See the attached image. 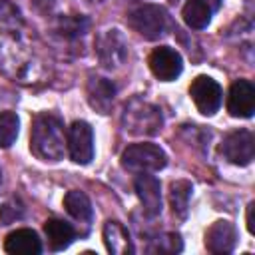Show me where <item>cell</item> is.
<instances>
[{
    "instance_id": "cell-7",
    "label": "cell",
    "mask_w": 255,
    "mask_h": 255,
    "mask_svg": "<svg viewBox=\"0 0 255 255\" xmlns=\"http://www.w3.org/2000/svg\"><path fill=\"white\" fill-rule=\"evenodd\" d=\"M253 149H255V139L253 133L247 129H237L227 133L221 143L223 157L235 165H249L253 159Z\"/></svg>"
},
{
    "instance_id": "cell-2",
    "label": "cell",
    "mask_w": 255,
    "mask_h": 255,
    "mask_svg": "<svg viewBox=\"0 0 255 255\" xmlns=\"http://www.w3.org/2000/svg\"><path fill=\"white\" fill-rule=\"evenodd\" d=\"M167 163L165 151L155 143H133L128 145L122 153V165L128 171L151 173L163 169Z\"/></svg>"
},
{
    "instance_id": "cell-22",
    "label": "cell",
    "mask_w": 255,
    "mask_h": 255,
    "mask_svg": "<svg viewBox=\"0 0 255 255\" xmlns=\"http://www.w3.org/2000/svg\"><path fill=\"white\" fill-rule=\"evenodd\" d=\"M60 30L66 36H82L88 30V20L82 16H64L60 20Z\"/></svg>"
},
{
    "instance_id": "cell-25",
    "label": "cell",
    "mask_w": 255,
    "mask_h": 255,
    "mask_svg": "<svg viewBox=\"0 0 255 255\" xmlns=\"http://www.w3.org/2000/svg\"><path fill=\"white\" fill-rule=\"evenodd\" d=\"M253 207H255V203L251 201V203L247 205V229H249V233H255V223H253Z\"/></svg>"
},
{
    "instance_id": "cell-10",
    "label": "cell",
    "mask_w": 255,
    "mask_h": 255,
    "mask_svg": "<svg viewBox=\"0 0 255 255\" xmlns=\"http://www.w3.org/2000/svg\"><path fill=\"white\" fill-rule=\"evenodd\" d=\"M227 112L233 118H251L255 112V88L247 80H237L229 88Z\"/></svg>"
},
{
    "instance_id": "cell-13",
    "label": "cell",
    "mask_w": 255,
    "mask_h": 255,
    "mask_svg": "<svg viewBox=\"0 0 255 255\" xmlns=\"http://www.w3.org/2000/svg\"><path fill=\"white\" fill-rule=\"evenodd\" d=\"M4 251L12 255H38L42 251V243L32 229H16L6 235L4 241Z\"/></svg>"
},
{
    "instance_id": "cell-4",
    "label": "cell",
    "mask_w": 255,
    "mask_h": 255,
    "mask_svg": "<svg viewBox=\"0 0 255 255\" xmlns=\"http://www.w3.org/2000/svg\"><path fill=\"white\" fill-rule=\"evenodd\" d=\"M129 24L145 40H157L165 32L167 16H165V10L161 6L145 4V6L135 8L129 14Z\"/></svg>"
},
{
    "instance_id": "cell-15",
    "label": "cell",
    "mask_w": 255,
    "mask_h": 255,
    "mask_svg": "<svg viewBox=\"0 0 255 255\" xmlns=\"http://www.w3.org/2000/svg\"><path fill=\"white\" fill-rule=\"evenodd\" d=\"M104 243H106L108 251L114 253V255L133 253V245H131L129 233L118 221H106V225H104Z\"/></svg>"
},
{
    "instance_id": "cell-5",
    "label": "cell",
    "mask_w": 255,
    "mask_h": 255,
    "mask_svg": "<svg viewBox=\"0 0 255 255\" xmlns=\"http://www.w3.org/2000/svg\"><path fill=\"white\" fill-rule=\"evenodd\" d=\"M189 96L203 116H213L223 100L221 86L209 76H197L189 86Z\"/></svg>"
},
{
    "instance_id": "cell-19",
    "label": "cell",
    "mask_w": 255,
    "mask_h": 255,
    "mask_svg": "<svg viewBox=\"0 0 255 255\" xmlns=\"http://www.w3.org/2000/svg\"><path fill=\"white\" fill-rule=\"evenodd\" d=\"M64 207L78 221H90L92 219V203L84 191H76V189L68 191L64 197Z\"/></svg>"
},
{
    "instance_id": "cell-27",
    "label": "cell",
    "mask_w": 255,
    "mask_h": 255,
    "mask_svg": "<svg viewBox=\"0 0 255 255\" xmlns=\"http://www.w3.org/2000/svg\"><path fill=\"white\" fill-rule=\"evenodd\" d=\"M0 175H2V173H0Z\"/></svg>"
},
{
    "instance_id": "cell-14",
    "label": "cell",
    "mask_w": 255,
    "mask_h": 255,
    "mask_svg": "<svg viewBox=\"0 0 255 255\" xmlns=\"http://www.w3.org/2000/svg\"><path fill=\"white\" fill-rule=\"evenodd\" d=\"M116 96V88L112 82H108L106 78H90L88 82V102L94 110H98L100 114H108L112 108Z\"/></svg>"
},
{
    "instance_id": "cell-21",
    "label": "cell",
    "mask_w": 255,
    "mask_h": 255,
    "mask_svg": "<svg viewBox=\"0 0 255 255\" xmlns=\"http://www.w3.org/2000/svg\"><path fill=\"white\" fill-rule=\"evenodd\" d=\"M181 249H183V243L177 233H163L161 237L155 239V245L151 247V251H157V253H179Z\"/></svg>"
},
{
    "instance_id": "cell-18",
    "label": "cell",
    "mask_w": 255,
    "mask_h": 255,
    "mask_svg": "<svg viewBox=\"0 0 255 255\" xmlns=\"http://www.w3.org/2000/svg\"><path fill=\"white\" fill-rule=\"evenodd\" d=\"M183 22L193 30H203L211 20V8L205 0H187L181 10Z\"/></svg>"
},
{
    "instance_id": "cell-17",
    "label": "cell",
    "mask_w": 255,
    "mask_h": 255,
    "mask_svg": "<svg viewBox=\"0 0 255 255\" xmlns=\"http://www.w3.org/2000/svg\"><path fill=\"white\" fill-rule=\"evenodd\" d=\"M193 185L187 179H177L169 185V205L175 217L185 219L187 209H189V197H191Z\"/></svg>"
},
{
    "instance_id": "cell-8",
    "label": "cell",
    "mask_w": 255,
    "mask_h": 255,
    "mask_svg": "<svg viewBox=\"0 0 255 255\" xmlns=\"http://www.w3.org/2000/svg\"><path fill=\"white\" fill-rule=\"evenodd\" d=\"M68 149H70V157L76 163L86 165L92 161V157H94V131H92L88 122H74L70 126Z\"/></svg>"
},
{
    "instance_id": "cell-20",
    "label": "cell",
    "mask_w": 255,
    "mask_h": 255,
    "mask_svg": "<svg viewBox=\"0 0 255 255\" xmlns=\"http://www.w3.org/2000/svg\"><path fill=\"white\" fill-rule=\"evenodd\" d=\"M18 116L14 112H2L0 114V147H10L18 137Z\"/></svg>"
},
{
    "instance_id": "cell-9",
    "label": "cell",
    "mask_w": 255,
    "mask_h": 255,
    "mask_svg": "<svg viewBox=\"0 0 255 255\" xmlns=\"http://www.w3.org/2000/svg\"><path fill=\"white\" fill-rule=\"evenodd\" d=\"M147 64H149L151 74H153L157 80H161V82H171V80H175V78L181 74V68H183V62H181L179 52H175V50L169 48V46H159V48H155V50L149 54Z\"/></svg>"
},
{
    "instance_id": "cell-6",
    "label": "cell",
    "mask_w": 255,
    "mask_h": 255,
    "mask_svg": "<svg viewBox=\"0 0 255 255\" xmlns=\"http://www.w3.org/2000/svg\"><path fill=\"white\" fill-rule=\"evenodd\" d=\"M96 52L106 68H118L128 58V42L120 30H104L96 38Z\"/></svg>"
},
{
    "instance_id": "cell-23",
    "label": "cell",
    "mask_w": 255,
    "mask_h": 255,
    "mask_svg": "<svg viewBox=\"0 0 255 255\" xmlns=\"http://www.w3.org/2000/svg\"><path fill=\"white\" fill-rule=\"evenodd\" d=\"M20 24H22V20H20V12H18L12 4L0 0V28L14 30V28L20 26Z\"/></svg>"
},
{
    "instance_id": "cell-12",
    "label": "cell",
    "mask_w": 255,
    "mask_h": 255,
    "mask_svg": "<svg viewBox=\"0 0 255 255\" xmlns=\"http://www.w3.org/2000/svg\"><path fill=\"white\" fill-rule=\"evenodd\" d=\"M135 193L143 205V211L149 217H155L161 213V185L159 181L149 173H139L135 177Z\"/></svg>"
},
{
    "instance_id": "cell-1",
    "label": "cell",
    "mask_w": 255,
    "mask_h": 255,
    "mask_svg": "<svg viewBox=\"0 0 255 255\" xmlns=\"http://www.w3.org/2000/svg\"><path fill=\"white\" fill-rule=\"evenodd\" d=\"M30 151L42 161H60L66 151L64 126L52 114H38L32 120Z\"/></svg>"
},
{
    "instance_id": "cell-3",
    "label": "cell",
    "mask_w": 255,
    "mask_h": 255,
    "mask_svg": "<svg viewBox=\"0 0 255 255\" xmlns=\"http://www.w3.org/2000/svg\"><path fill=\"white\" fill-rule=\"evenodd\" d=\"M124 126L135 135H153L161 129V114L153 104L133 100L128 104L124 114Z\"/></svg>"
},
{
    "instance_id": "cell-26",
    "label": "cell",
    "mask_w": 255,
    "mask_h": 255,
    "mask_svg": "<svg viewBox=\"0 0 255 255\" xmlns=\"http://www.w3.org/2000/svg\"><path fill=\"white\" fill-rule=\"evenodd\" d=\"M213 6L217 8V6H219V0H213Z\"/></svg>"
},
{
    "instance_id": "cell-24",
    "label": "cell",
    "mask_w": 255,
    "mask_h": 255,
    "mask_svg": "<svg viewBox=\"0 0 255 255\" xmlns=\"http://www.w3.org/2000/svg\"><path fill=\"white\" fill-rule=\"evenodd\" d=\"M20 217H22V207H20V203H16L14 199L8 201V203H4V205L0 207V221H2L4 225H10V223H14V221L20 219Z\"/></svg>"
},
{
    "instance_id": "cell-11",
    "label": "cell",
    "mask_w": 255,
    "mask_h": 255,
    "mask_svg": "<svg viewBox=\"0 0 255 255\" xmlns=\"http://www.w3.org/2000/svg\"><path fill=\"white\" fill-rule=\"evenodd\" d=\"M237 243V229L231 221H215L207 231H205V247L209 253L215 255H225L231 253Z\"/></svg>"
},
{
    "instance_id": "cell-16",
    "label": "cell",
    "mask_w": 255,
    "mask_h": 255,
    "mask_svg": "<svg viewBox=\"0 0 255 255\" xmlns=\"http://www.w3.org/2000/svg\"><path fill=\"white\" fill-rule=\"evenodd\" d=\"M44 233L48 237V245L52 251H62L74 241V227L62 219H48L44 223Z\"/></svg>"
}]
</instances>
